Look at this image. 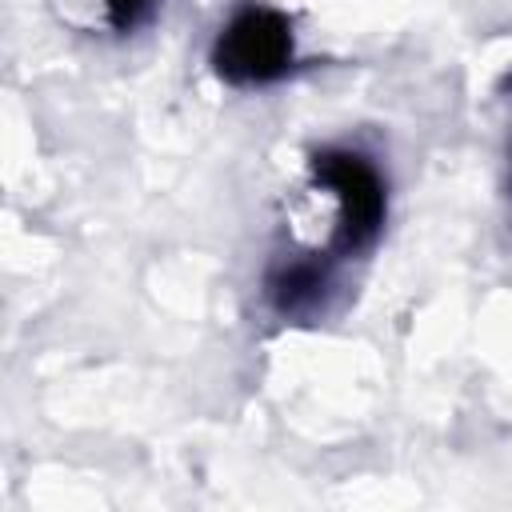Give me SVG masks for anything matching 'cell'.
Listing matches in <instances>:
<instances>
[{"label":"cell","mask_w":512,"mask_h":512,"mask_svg":"<svg viewBox=\"0 0 512 512\" xmlns=\"http://www.w3.org/2000/svg\"><path fill=\"white\" fill-rule=\"evenodd\" d=\"M296 60V36L284 12L248 4L216 36L212 68L236 88H256L280 80Z\"/></svg>","instance_id":"1"},{"label":"cell","mask_w":512,"mask_h":512,"mask_svg":"<svg viewBox=\"0 0 512 512\" xmlns=\"http://www.w3.org/2000/svg\"><path fill=\"white\" fill-rule=\"evenodd\" d=\"M156 4H160V0H104V12H108V24H112L116 32H132L140 20L152 16Z\"/></svg>","instance_id":"4"},{"label":"cell","mask_w":512,"mask_h":512,"mask_svg":"<svg viewBox=\"0 0 512 512\" xmlns=\"http://www.w3.org/2000/svg\"><path fill=\"white\" fill-rule=\"evenodd\" d=\"M312 176L320 188H328V196H336L340 248H364L368 240H376L388 196H384V180L372 168V160L348 148H324L312 160Z\"/></svg>","instance_id":"2"},{"label":"cell","mask_w":512,"mask_h":512,"mask_svg":"<svg viewBox=\"0 0 512 512\" xmlns=\"http://www.w3.org/2000/svg\"><path fill=\"white\" fill-rule=\"evenodd\" d=\"M328 288V272L312 260H292V264H280L268 280V292L276 300L280 312H308L320 304Z\"/></svg>","instance_id":"3"}]
</instances>
